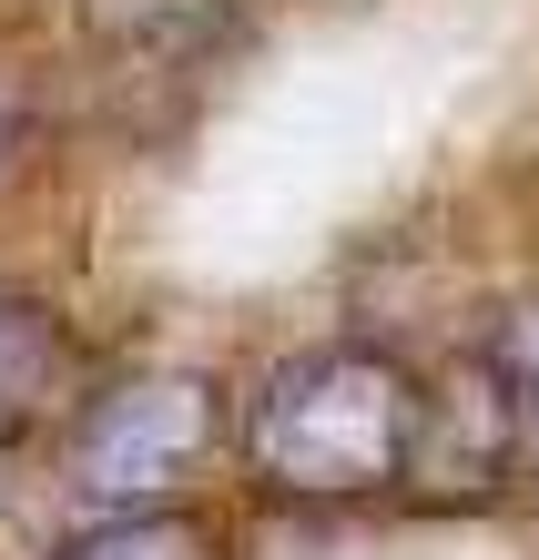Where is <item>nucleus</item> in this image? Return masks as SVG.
I'll list each match as a JSON object with an SVG mask.
<instances>
[{
	"mask_svg": "<svg viewBox=\"0 0 539 560\" xmlns=\"http://www.w3.org/2000/svg\"><path fill=\"white\" fill-rule=\"evenodd\" d=\"M255 458L285 489H377L408 458V377L356 347H326L265 387Z\"/></svg>",
	"mask_w": 539,
	"mask_h": 560,
	"instance_id": "f257e3e1",
	"label": "nucleus"
},
{
	"mask_svg": "<svg viewBox=\"0 0 539 560\" xmlns=\"http://www.w3.org/2000/svg\"><path fill=\"white\" fill-rule=\"evenodd\" d=\"M194 448H204V398L184 377H143V387H113L82 418L72 479L92 500H143V489H174L194 469Z\"/></svg>",
	"mask_w": 539,
	"mask_h": 560,
	"instance_id": "f03ea898",
	"label": "nucleus"
},
{
	"mask_svg": "<svg viewBox=\"0 0 539 560\" xmlns=\"http://www.w3.org/2000/svg\"><path fill=\"white\" fill-rule=\"evenodd\" d=\"M72 560H204V540H194L184 520H122V530L82 540Z\"/></svg>",
	"mask_w": 539,
	"mask_h": 560,
	"instance_id": "7ed1b4c3",
	"label": "nucleus"
},
{
	"mask_svg": "<svg viewBox=\"0 0 539 560\" xmlns=\"http://www.w3.org/2000/svg\"><path fill=\"white\" fill-rule=\"evenodd\" d=\"M519 408H529V428H539V326L519 337Z\"/></svg>",
	"mask_w": 539,
	"mask_h": 560,
	"instance_id": "20e7f679",
	"label": "nucleus"
}]
</instances>
